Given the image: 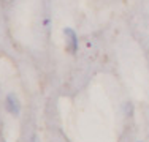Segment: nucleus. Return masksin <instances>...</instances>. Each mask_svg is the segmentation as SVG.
Instances as JSON below:
<instances>
[{
  "mask_svg": "<svg viewBox=\"0 0 149 142\" xmlns=\"http://www.w3.org/2000/svg\"><path fill=\"white\" fill-rule=\"evenodd\" d=\"M5 108H6V111H8L10 114H13V115H17V114L21 112V103H19V98H17L15 93H10L8 97H6Z\"/></svg>",
  "mask_w": 149,
  "mask_h": 142,
  "instance_id": "obj_1",
  "label": "nucleus"
},
{
  "mask_svg": "<svg viewBox=\"0 0 149 142\" xmlns=\"http://www.w3.org/2000/svg\"><path fill=\"white\" fill-rule=\"evenodd\" d=\"M63 33H65V37H67V51L68 52H76V48H78L76 33H74L72 28H65Z\"/></svg>",
  "mask_w": 149,
  "mask_h": 142,
  "instance_id": "obj_2",
  "label": "nucleus"
}]
</instances>
